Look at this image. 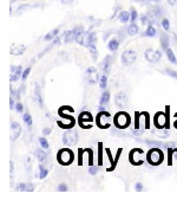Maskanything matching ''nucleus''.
I'll use <instances>...</instances> for the list:
<instances>
[{"instance_id":"37","label":"nucleus","mask_w":177,"mask_h":200,"mask_svg":"<svg viewBox=\"0 0 177 200\" xmlns=\"http://www.w3.org/2000/svg\"><path fill=\"white\" fill-rule=\"evenodd\" d=\"M30 72H31V66H28V68H26L25 70L22 71V81H25L27 77H28Z\"/></svg>"},{"instance_id":"31","label":"nucleus","mask_w":177,"mask_h":200,"mask_svg":"<svg viewBox=\"0 0 177 200\" xmlns=\"http://www.w3.org/2000/svg\"><path fill=\"white\" fill-rule=\"evenodd\" d=\"M99 84H101V88H102L103 90H105L106 89V85H107V76L104 74L103 76H101V79H99Z\"/></svg>"},{"instance_id":"22","label":"nucleus","mask_w":177,"mask_h":200,"mask_svg":"<svg viewBox=\"0 0 177 200\" xmlns=\"http://www.w3.org/2000/svg\"><path fill=\"white\" fill-rule=\"evenodd\" d=\"M59 33V27L58 28H53L52 31H50V32L44 37V39L46 40V42H48V40H53L54 38L57 37V34Z\"/></svg>"},{"instance_id":"35","label":"nucleus","mask_w":177,"mask_h":200,"mask_svg":"<svg viewBox=\"0 0 177 200\" xmlns=\"http://www.w3.org/2000/svg\"><path fill=\"white\" fill-rule=\"evenodd\" d=\"M39 143H40V146L43 147L44 149H48V148H50V145H48L47 140H46L45 137H40V139H39Z\"/></svg>"},{"instance_id":"7","label":"nucleus","mask_w":177,"mask_h":200,"mask_svg":"<svg viewBox=\"0 0 177 200\" xmlns=\"http://www.w3.org/2000/svg\"><path fill=\"white\" fill-rule=\"evenodd\" d=\"M85 79L89 84H96L97 82L99 81V75H98V70H97L95 66H90L87 68L85 71Z\"/></svg>"},{"instance_id":"1","label":"nucleus","mask_w":177,"mask_h":200,"mask_svg":"<svg viewBox=\"0 0 177 200\" xmlns=\"http://www.w3.org/2000/svg\"><path fill=\"white\" fill-rule=\"evenodd\" d=\"M164 160V153L160 148H151L146 154V161L151 166H158Z\"/></svg>"},{"instance_id":"47","label":"nucleus","mask_w":177,"mask_h":200,"mask_svg":"<svg viewBox=\"0 0 177 200\" xmlns=\"http://www.w3.org/2000/svg\"><path fill=\"white\" fill-rule=\"evenodd\" d=\"M143 188H144V187H143V185L140 184V182H137V184L135 185V189H136L137 192H142Z\"/></svg>"},{"instance_id":"30","label":"nucleus","mask_w":177,"mask_h":200,"mask_svg":"<svg viewBox=\"0 0 177 200\" xmlns=\"http://www.w3.org/2000/svg\"><path fill=\"white\" fill-rule=\"evenodd\" d=\"M103 143L99 142L98 143V165H103Z\"/></svg>"},{"instance_id":"40","label":"nucleus","mask_w":177,"mask_h":200,"mask_svg":"<svg viewBox=\"0 0 177 200\" xmlns=\"http://www.w3.org/2000/svg\"><path fill=\"white\" fill-rule=\"evenodd\" d=\"M87 151V153H89V165L90 166H92L93 165V151L89 148V149H86Z\"/></svg>"},{"instance_id":"46","label":"nucleus","mask_w":177,"mask_h":200,"mask_svg":"<svg viewBox=\"0 0 177 200\" xmlns=\"http://www.w3.org/2000/svg\"><path fill=\"white\" fill-rule=\"evenodd\" d=\"M26 185L27 184H18L17 186V191H26Z\"/></svg>"},{"instance_id":"14","label":"nucleus","mask_w":177,"mask_h":200,"mask_svg":"<svg viewBox=\"0 0 177 200\" xmlns=\"http://www.w3.org/2000/svg\"><path fill=\"white\" fill-rule=\"evenodd\" d=\"M25 51H26V46L24 44H12L10 49V52L13 56H22Z\"/></svg>"},{"instance_id":"25","label":"nucleus","mask_w":177,"mask_h":200,"mask_svg":"<svg viewBox=\"0 0 177 200\" xmlns=\"http://www.w3.org/2000/svg\"><path fill=\"white\" fill-rule=\"evenodd\" d=\"M156 28L152 25H149L148 26V28H146V31H145L144 33H143V36L144 37H155L156 36Z\"/></svg>"},{"instance_id":"43","label":"nucleus","mask_w":177,"mask_h":200,"mask_svg":"<svg viewBox=\"0 0 177 200\" xmlns=\"http://www.w3.org/2000/svg\"><path fill=\"white\" fill-rule=\"evenodd\" d=\"M16 110H17V111H18L19 114H22V110H24V105H22V104L20 102H18V103L16 104Z\"/></svg>"},{"instance_id":"49","label":"nucleus","mask_w":177,"mask_h":200,"mask_svg":"<svg viewBox=\"0 0 177 200\" xmlns=\"http://www.w3.org/2000/svg\"><path fill=\"white\" fill-rule=\"evenodd\" d=\"M51 131H52V129H51V128H44L43 134L45 136H47V135H50V134H51Z\"/></svg>"},{"instance_id":"54","label":"nucleus","mask_w":177,"mask_h":200,"mask_svg":"<svg viewBox=\"0 0 177 200\" xmlns=\"http://www.w3.org/2000/svg\"><path fill=\"white\" fill-rule=\"evenodd\" d=\"M174 126H175V127H176V128H177V121H176V122H175V125H174Z\"/></svg>"},{"instance_id":"24","label":"nucleus","mask_w":177,"mask_h":200,"mask_svg":"<svg viewBox=\"0 0 177 200\" xmlns=\"http://www.w3.org/2000/svg\"><path fill=\"white\" fill-rule=\"evenodd\" d=\"M89 50H90V54H91V56H92V59L97 60V58H98V51H97L96 43L90 44V46H89Z\"/></svg>"},{"instance_id":"41","label":"nucleus","mask_w":177,"mask_h":200,"mask_svg":"<svg viewBox=\"0 0 177 200\" xmlns=\"http://www.w3.org/2000/svg\"><path fill=\"white\" fill-rule=\"evenodd\" d=\"M97 172H98V168L96 167V166H90V168H89V173L91 174V175H96Z\"/></svg>"},{"instance_id":"9","label":"nucleus","mask_w":177,"mask_h":200,"mask_svg":"<svg viewBox=\"0 0 177 200\" xmlns=\"http://www.w3.org/2000/svg\"><path fill=\"white\" fill-rule=\"evenodd\" d=\"M59 115L63 117V121H58V125L61 127V128H64V129H71L73 126H75V119L71 116V115H66L64 114L63 111H59Z\"/></svg>"},{"instance_id":"27","label":"nucleus","mask_w":177,"mask_h":200,"mask_svg":"<svg viewBox=\"0 0 177 200\" xmlns=\"http://www.w3.org/2000/svg\"><path fill=\"white\" fill-rule=\"evenodd\" d=\"M161 45L163 50L169 49V38H168V36H165V34H162L161 36Z\"/></svg>"},{"instance_id":"52","label":"nucleus","mask_w":177,"mask_h":200,"mask_svg":"<svg viewBox=\"0 0 177 200\" xmlns=\"http://www.w3.org/2000/svg\"><path fill=\"white\" fill-rule=\"evenodd\" d=\"M17 70H18V66H16V65H12V66H11V74H14Z\"/></svg>"},{"instance_id":"56","label":"nucleus","mask_w":177,"mask_h":200,"mask_svg":"<svg viewBox=\"0 0 177 200\" xmlns=\"http://www.w3.org/2000/svg\"><path fill=\"white\" fill-rule=\"evenodd\" d=\"M150 1H158V0H150Z\"/></svg>"},{"instance_id":"20","label":"nucleus","mask_w":177,"mask_h":200,"mask_svg":"<svg viewBox=\"0 0 177 200\" xmlns=\"http://www.w3.org/2000/svg\"><path fill=\"white\" fill-rule=\"evenodd\" d=\"M118 19H119V22L120 23L126 24L128 22H130L131 14H130V12H128V11H123V12H120V14L118 16Z\"/></svg>"},{"instance_id":"51","label":"nucleus","mask_w":177,"mask_h":200,"mask_svg":"<svg viewBox=\"0 0 177 200\" xmlns=\"http://www.w3.org/2000/svg\"><path fill=\"white\" fill-rule=\"evenodd\" d=\"M63 4H65V5H70V4H72L73 3V0H60Z\"/></svg>"},{"instance_id":"33","label":"nucleus","mask_w":177,"mask_h":200,"mask_svg":"<svg viewBox=\"0 0 177 200\" xmlns=\"http://www.w3.org/2000/svg\"><path fill=\"white\" fill-rule=\"evenodd\" d=\"M22 120H24V122L27 125V127H31L32 126V117H31V115L30 114H24L22 115Z\"/></svg>"},{"instance_id":"12","label":"nucleus","mask_w":177,"mask_h":200,"mask_svg":"<svg viewBox=\"0 0 177 200\" xmlns=\"http://www.w3.org/2000/svg\"><path fill=\"white\" fill-rule=\"evenodd\" d=\"M92 121H93V117H92V115L89 111H84V113H81L79 115V119H78V123L81 126V128H84V129H87V126L85 123H91Z\"/></svg>"},{"instance_id":"17","label":"nucleus","mask_w":177,"mask_h":200,"mask_svg":"<svg viewBox=\"0 0 177 200\" xmlns=\"http://www.w3.org/2000/svg\"><path fill=\"white\" fill-rule=\"evenodd\" d=\"M64 42L65 43H71V42H73L76 40V33H75V30H70V31H66L64 33Z\"/></svg>"},{"instance_id":"2","label":"nucleus","mask_w":177,"mask_h":200,"mask_svg":"<svg viewBox=\"0 0 177 200\" xmlns=\"http://www.w3.org/2000/svg\"><path fill=\"white\" fill-rule=\"evenodd\" d=\"M57 160H58V162L60 165H63V166H69L71 163L73 162V160H75V154H73V151L69 149V148H63V149H60L58 151V154H57Z\"/></svg>"},{"instance_id":"19","label":"nucleus","mask_w":177,"mask_h":200,"mask_svg":"<svg viewBox=\"0 0 177 200\" xmlns=\"http://www.w3.org/2000/svg\"><path fill=\"white\" fill-rule=\"evenodd\" d=\"M22 65H18V70L14 72V74H11V77H10V81L12 82H17L20 77H22Z\"/></svg>"},{"instance_id":"16","label":"nucleus","mask_w":177,"mask_h":200,"mask_svg":"<svg viewBox=\"0 0 177 200\" xmlns=\"http://www.w3.org/2000/svg\"><path fill=\"white\" fill-rule=\"evenodd\" d=\"M111 62H112V56H110V54H107L106 57L104 58V60L102 62V71L103 74H105L107 75L109 72H110V68H111Z\"/></svg>"},{"instance_id":"42","label":"nucleus","mask_w":177,"mask_h":200,"mask_svg":"<svg viewBox=\"0 0 177 200\" xmlns=\"http://www.w3.org/2000/svg\"><path fill=\"white\" fill-rule=\"evenodd\" d=\"M166 74L169 76H171L174 78H176L177 79V72L175 70H172V69H166Z\"/></svg>"},{"instance_id":"18","label":"nucleus","mask_w":177,"mask_h":200,"mask_svg":"<svg viewBox=\"0 0 177 200\" xmlns=\"http://www.w3.org/2000/svg\"><path fill=\"white\" fill-rule=\"evenodd\" d=\"M119 48V40H118L117 38H112L109 43H107V49L110 50V51H117V49Z\"/></svg>"},{"instance_id":"38","label":"nucleus","mask_w":177,"mask_h":200,"mask_svg":"<svg viewBox=\"0 0 177 200\" xmlns=\"http://www.w3.org/2000/svg\"><path fill=\"white\" fill-rule=\"evenodd\" d=\"M130 14H131V19H130V22L135 23L136 22V19L138 18V13H137V11H136V10H131Z\"/></svg>"},{"instance_id":"21","label":"nucleus","mask_w":177,"mask_h":200,"mask_svg":"<svg viewBox=\"0 0 177 200\" xmlns=\"http://www.w3.org/2000/svg\"><path fill=\"white\" fill-rule=\"evenodd\" d=\"M109 102H110V91L105 90V91L102 94V96H101V101H99V104L104 107V105H106Z\"/></svg>"},{"instance_id":"11","label":"nucleus","mask_w":177,"mask_h":200,"mask_svg":"<svg viewBox=\"0 0 177 200\" xmlns=\"http://www.w3.org/2000/svg\"><path fill=\"white\" fill-rule=\"evenodd\" d=\"M168 115H166L165 113H162V111H160V113L156 114L155 116V126L158 128V129H163L164 127H165L166 125H168Z\"/></svg>"},{"instance_id":"15","label":"nucleus","mask_w":177,"mask_h":200,"mask_svg":"<svg viewBox=\"0 0 177 200\" xmlns=\"http://www.w3.org/2000/svg\"><path fill=\"white\" fill-rule=\"evenodd\" d=\"M33 101L39 104L40 108L44 107V103H43V97H42V91H40V87L38 83H34V95H33Z\"/></svg>"},{"instance_id":"45","label":"nucleus","mask_w":177,"mask_h":200,"mask_svg":"<svg viewBox=\"0 0 177 200\" xmlns=\"http://www.w3.org/2000/svg\"><path fill=\"white\" fill-rule=\"evenodd\" d=\"M58 189L60 191V192H66V191H67V185H66V184H60L58 186Z\"/></svg>"},{"instance_id":"3","label":"nucleus","mask_w":177,"mask_h":200,"mask_svg":"<svg viewBox=\"0 0 177 200\" xmlns=\"http://www.w3.org/2000/svg\"><path fill=\"white\" fill-rule=\"evenodd\" d=\"M115 126L119 128V129H126L131 123V117L128 113L125 111H119L118 114H116L115 119H113Z\"/></svg>"},{"instance_id":"36","label":"nucleus","mask_w":177,"mask_h":200,"mask_svg":"<svg viewBox=\"0 0 177 200\" xmlns=\"http://www.w3.org/2000/svg\"><path fill=\"white\" fill-rule=\"evenodd\" d=\"M140 23H142L143 25L149 26V25H151V19H149V17L148 16H142L140 17Z\"/></svg>"},{"instance_id":"5","label":"nucleus","mask_w":177,"mask_h":200,"mask_svg":"<svg viewBox=\"0 0 177 200\" xmlns=\"http://www.w3.org/2000/svg\"><path fill=\"white\" fill-rule=\"evenodd\" d=\"M96 123L101 129H107L111 126V115L107 111H101L97 114Z\"/></svg>"},{"instance_id":"26","label":"nucleus","mask_w":177,"mask_h":200,"mask_svg":"<svg viewBox=\"0 0 177 200\" xmlns=\"http://www.w3.org/2000/svg\"><path fill=\"white\" fill-rule=\"evenodd\" d=\"M166 57H168V59H169L170 63H172V64H177V59H176V57H175L174 51H172L171 49L166 50Z\"/></svg>"},{"instance_id":"50","label":"nucleus","mask_w":177,"mask_h":200,"mask_svg":"<svg viewBox=\"0 0 177 200\" xmlns=\"http://www.w3.org/2000/svg\"><path fill=\"white\" fill-rule=\"evenodd\" d=\"M33 188H34V186H33V185H31V184H27L26 185V191H27V192H32Z\"/></svg>"},{"instance_id":"28","label":"nucleus","mask_w":177,"mask_h":200,"mask_svg":"<svg viewBox=\"0 0 177 200\" xmlns=\"http://www.w3.org/2000/svg\"><path fill=\"white\" fill-rule=\"evenodd\" d=\"M36 155H37V159L39 162H44L45 160H46V154H45V151H42V149H38L36 151Z\"/></svg>"},{"instance_id":"6","label":"nucleus","mask_w":177,"mask_h":200,"mask_svg":"<svg viewBox=\"0 0 177 200\" xmlns=\"http://www.w3.org/2000/svg\"><path fill=\"white\" fill-rule=\"evenodd\" d=\"M136 59H137V52L134 50H125L120 57L122 64L124 66H131L136 62Z\"/></svg>"},{"instance_id":"29","label":"nucleus","mask_w":177,"mask_h":200,"mask_svg":"<svg viewBox=\"0 0 177 200\" xmlns=\"http://www.w3.org/2000/svg\"><path fill=\"white\" fill-rule=\"evenodd\" d=\"M47 174H48L47 168H45L44 166L39 165V178H40V179H45L46 177H47Z\"/></svg>"},{"instance_id":"8","label":"nucleus","mask_w":177,"mask_h":200,"mask_svg":"<svg viewBox=\"0 0 177 200\" xmlns=\"http://www.w3.org/2000/svg\"><path fill=\"white\" fill-rule=\"evenodd\" d=\"M144 56H145V59L148 60L149 63H157V62L162 58V52L158 51V50L149 48V49L145 50Z\"/></svg>"},{"instance_id":"39","label":"nucleus","mask_w":177,"mask_h":200,"mask_svg":"<svg viewBox=\"0 0 177 200\" xmlns=\"http://www.w3.org/2000/svg\"><path fill=\"white\" fill-rule=\"evenodd\" d=\"M162 26H163V28H164L165 31H168V30L170 28V23H169V20L164 18V19L162 20Z\"/></svg>"},{"instance_id":"53","label":"nucleus","mask_w":177,"mask_h":200,"mask_svg":"<svg viewBox=\"0 0 177 200\" xmlns=\"http://www.w3.org/2000/svg\"><path fill=\"white\" fill-rule=\"evenodd\" d=\"M168 3H169V5H176V3H177V0H168Z\"/></svg>"},{"instance_id":"10","label":"nucleus","mask_w":177,"mask_h":200,"mask_svg":"<svg viewBox=\"0 0 177 200\" xmlns=\"http://www.w3.org/2000/svg\"><path fill=\"white\" fill-rule=\"evenodd\" d=\"M115 103L119 109H126L129 107V98L125 92L120 91L118 92L115 97Z\"/></svg>"},{"instance_id":"23","label":"nucleus","mask_w":177,"mask_h":200,"mask_svg":"<svg viewBox=\"0 0 177 200\" xmlns=\"http://www.w3.org/2000/svg\"><path fill=\"white\" fill-rule=\"evenodd\" d=\"M138 26L135 24V23H132L131 25H130L129 27H128V34L129 36H131V37H134V36H136L137 33H138Z\"/></svg>"},{"instance_id":"44","label":"nucleus","mask_w":177,"mask_h":200,"mask_svg":"<svg viewBox=\"0 0 177 200\" xmlns=\"http://www.w3.org/2000/svg\"><path fill=\"white\" fill-rule=\"evenodd\" d=\"M13 174H14V163H13V161H11L10 162V177H11V179L13 178Z\"/></svg>"},{"instance_id":"32","label":"nucleus","mask_w":177,"mask_h":200,"mask_svg":"<svg viewBox=\"0 0 177 200\" xmlns=\"http://www.w3.org/2000/svg\"><path fill=\"white\" fill-rule=\"evenodd\" d=\"M105 153H106L107 157H109V161H110V162H111V165H112V166H111V171H112L113 168L116 167L117 162H116L115 160H112V155H111V151H110V149H109V148H106V149H105Z\"/></svg>"},{"instance_id":"48","label":"nucleus","mask_w":177,"mask_h":200,"mask_svg":"<svg viewBox=\"0 0 177 200\" xmlns=\"http://www.w3.org/2000/svg\"><path fill=\"white\" fill-rule=\"evenodd\" d=\"M16 104H17V103H14V98L11 96V100H10V109L16 108Z\"/></svg>"},{"instance_id":"13","label":"nucleus","mask_w":177,"mask_h":200,"mask_svg":"<svg viewBox=\"0 0 177 200\" xmlns=\"http://www.w3.org/2000/svg\"><path fill=\"white\" fill-rule=\"evenodd\" d=\"M20 133H22V127L19 123H17V122H12L11 123V136H10V139L11 141H16L19 135H20Z\"/></svg>"},{"instance_id":"55","label":"nucleus","mask_w":177,"mask_h":200,"mask_svg":"<svg viewBox=\"0 0 177 200\" xmlns=\"http://www.w3.org/2000/svg\"><path fill=\"white\" fill-rule=\"evenodd\" d=\"M140 1H142V3H144V1H145V0H140Z\"/></svg>"},{"instance_id":"34","label":"nucleus","mask_w":177,"mask_h":200,"mask_svg":"<svg viewBox=\"0 0 177 200\" xmlns=\"http://www.w3.org/2000/svg\"><path fill=\"white\" fill-rule=\"evenodd\" d=\"M156 135L158 136V137H161V139H165V137H168L170 134H169V131H168V130L161 129V130H158V131H156Z\"/></svg>"},{"instance_id":"4","label":"nucleus","mask_w":177,"mask_h":200,"mask_svg":"<svg viewBox=\"0 0 177 200\" xmlns=\"http://www.w3.org/2000/svg\"><path fill=\"white\" fill-rule=\"evenodd\" d=\"M79 140L78 133L73 129H66V131L63 135V143L67 147H72L77 145V142Z\"/></svg>"}]
</instances>
